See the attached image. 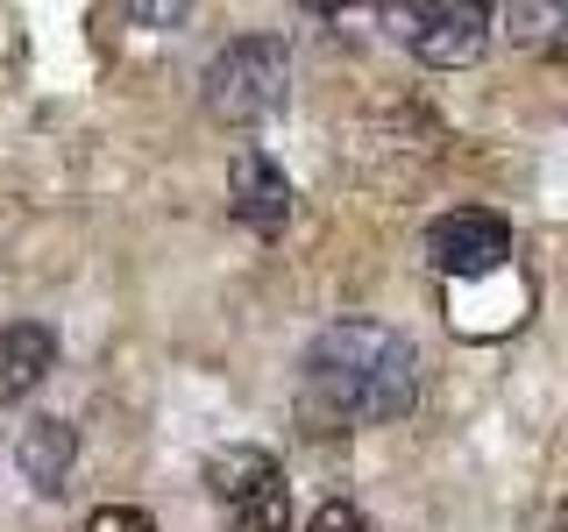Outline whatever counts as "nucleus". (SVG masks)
Listing matches in <instances>:
<instances>
[{
    "label": "nucleus",
    "instance_id": "obj_1",
    "mask_svg": "<svg viewBox=\"0 0 568 532\" xmlns=\"http://www.w3.org/2000/svg\"><path fill=\"white\" fill-rule=\"evenodd\" d=\"M419 398V348L384 319H334L313 334L298 369V419L313 433H355L390 426Z\"/></svg>",
    "mask_w": 568,
    "mask_h": 532
},
{
    "label": "nucleus",
    "instance_id": "obj_2",
    "mask_svg": "<svg viewBox=\"0 0 568 532\" xmlns=\"http://www.w3.org/2000/svg\"><path fill=\"white\" fill-rule=\"evenodd\" d=\"M284 85H292V50H284L277 35H235V43L206 64L200 100L221 129H256L263 114L284 106Z\"/></svg>",
    "mask_w": 568,
    "mask_h": 532
},
{
    "label": "nucleus",
    "instance_id": "obj_3",
    "mask_svg": "<svg viewBox=\"0 0 568 532\" xmlns=\"http://www.w3.org/2000/svg\"><path fill=\"white\" fill-rule=\"evenodd\" d=\"M206 490L227 532H292V483H284L277 454L221 448L206 461Z\"/></svg>",
    "mask_w": 568,
    "mask_h": 532
},
{
    "label": "nucleus",
    "instance_id": "obj_4",
    "mask_svg": "<svg viewBox=\"0 0 568 532\" xmlns=\"http://www.w3.org/2000/svg\"><path fill=\"white\" fill-rule=\"evenodd\" d=\"M384 22L434 71H462L490 50V8H476V0H413V8H384Z\"/></svg>",
    "mask_w": 568,
    "mask_h": 532
},
{
    "label": "nucleus",
    "instance_id": "obj_5",
    "mask_svg": "<svg viewBox=\"0 0 568 532\" xmlns=\"http://www.w3.org/2000/svg\"><path fill=\"white\" fill-rule=\"evenodd\" d=\"M505 256H511V227L490 206H455L426 227V263L440 277H490L505 270Z\"/></svg>",
    "mask_w": 568,
    "mask_h": 532
},
{
    "label": "nucleus",
    "instance_id": "obj_6",
    "mask_svg": "<svg viewBox=\"0 0 568 532\" xmlns=\"http://www.w3.org/2000/svg\"><path fill=\"white\" fill-rule=\"evenodd\" d=\"M227 213H235L248 235H284L292 185H284V171L263 150H235V164H227Z\"/></svg>",
    "mask_w": 568,
    "mask_h": 532
},
{
    "label": "nucleus",
    "instance_id": "obj_7",
    "mask_svg": "<svg viewBox=\"0 0 568 532\" xmlns=\"http://www.w3.org/2000/svg\"><path fill=\"white\" fill-rule=\"evenodd\" d=\"M14 461H22V475L43 497H64L71 461H79V426L71 419H29L22 440H14Z\"/></svg>",
    "mask_w": 568,
    "mask_h": 532
},
{
    "label": "nucleus",
    "instance_id": "obj_8",
    "mask_svg": "<svg viewBox=\"0 0 568 532\" xmlns=\"http://www.w3.org/2000/svg\"><path fill=\"white\" fill-rule=\"evenodd\" d=\"M50 369H58V334H50L43 319H14V327L0 334V405L29 398Z\"/></svg>",
    "mask_w": 568,
    "mask_h": 532
},
{
    "label": "nucleus",
    "instance_id": "obj_9",
    "mask_svg": "<svg viewBox=\"0 0 568 532\" xmlns=\"http://www.w3.org/2000/svg\"><path fill=\"white\" fill-rule=\"evenodd\" d=\"M497 22H505L511 43H526V50H561V58H568V0H555V8H547V0H519V8H505Z\"/></svg>",
    "mask_w": 568,
    "mask_h": 532
},
{
    "label": "nucleus",
    "instance_id": "obj_10",
    "mask_svg": "<svg viewBox=\"0 0 568 532\" xmlns=\"http://www.w3.org/2000/svg\"><path fill=\"white\" fill-rule=\"evenodd\" d=\"M79 532H156V519H150V511H135V504H100Z\"/></svg>",
    "mask_w": 568,
    "mask_h": 532
},
{
    "label": "nucleus",
    "instance_id": "obj_11",
    "mask_svg": "<svg viewBox=\"0 0 568 532\" xmlns=\"http://www.w3.org/2000/svg\"><path fill=\"white\" fill-rule=\"evenodd\" d=\"M306 532H369V519L348 504V497H327V504H320L313 519H306Z\"/></svg>",
    "mask_w": 568,
    "mask_h": 532
},
{
    "label": "nucleus",
    "instance_id": "obj_12",
    "mask_svg": "<svg viewBox=\"0 0 568 532\" xmlns=\"http://www.w3.org/2000/svg\"><path fill=\"white\" fill-rule=\"evenodd\" d=\"M185 0H129V22H142V29H178L185 22Z\"/></svg>",
    "mask_w": 568,
    "mask_h": 532
},
{
    "label": "nucleus",
    "instance_id": "obj_13",
    "mask_svg": "<svg viewBox=\"0 0 568 532\" xmlns=\"http://www.w3.org/2000/svg\"><path fill=\"white\" fill-rule=\"evenodd\" d=\"M547 532H568V504H561V511H555V525H547Z\"/></svg>",
    "mask_w": 568,
    "mask_h": 532
}]
</instances>
